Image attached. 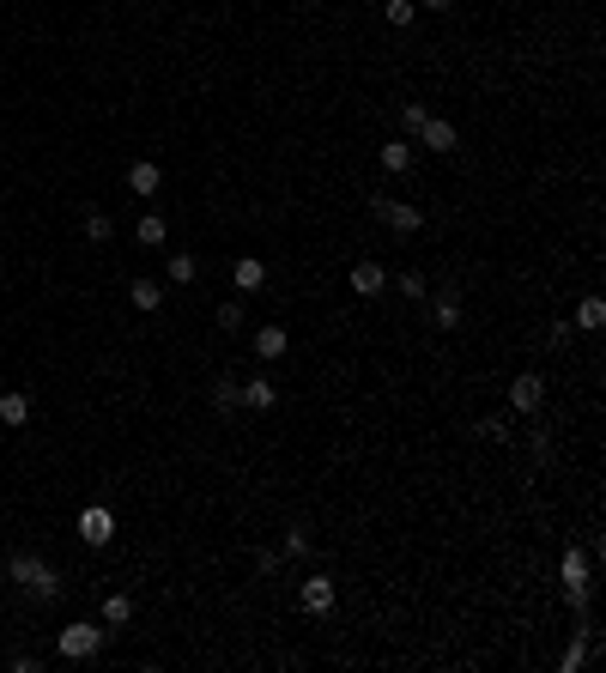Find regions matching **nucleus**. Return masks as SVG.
<instances>
[{
	"instance_id": "f03ea898",
	"label": "nucleus",
	"mask_w": 606,
	"mask_h": 673,
	"mask_svg": "<svg viewBox=\"0 0 606 673\" xmlns=\"http://www.w3.org/2000/svg\"><path fill=\"white\" fill-rule=\"evenodd\" d=\"M558 576H564V601L576 619H588V594H594V571H588V552L582 546H570L564 552V564H558Z\"/></svg>"
},
{
	"instance_id": "5701e85b",
	"label": "nucleus",
	"mask_w": 606,
	"mask_h": 673,
	"mask_svg": "<svg viewBox=\"0 0 606 673\" xmlns=\"http://www.w3.org/2000/svg\"><path fill=\"white\" fill-rule=\"evenodd\" d=\"M383 19L394 24V31H406V24L419 19V0H388V6H383Z\"/></svg>"
},
{
	"instance_id": "2eb2a0df",
	"label": "nucleus",
	"mask_w": 606,
	"mask_h": 673,
	"mask_svg": "<svg viewBox=\"0 0 606 673\" xmlns=\"http://www.w3.org/2000/svg\"><path fill=\"white\" fill-rule=\"evenodd\" d=\"M164 273H170V286H194V280H201V261H194V255H188V249H176V255H170V267H164Z\"/></svg>"
},
{
	"instance_id": "cd10ccee",
	"label": "nucleus",
	"mask_w": 606,
	"mask_h": 673,
	"mask_svg": "<svg viewBox=\"0 0 606 673\" xmlns=\"http://www.w3.org/2000/svg\"><path fill=\"white\" fill-rule=\"evenodd\" d=\"M424 116H431V109H424L419 98H406V103H401V122H406V134H419V122H424Z\"/></svg>"
},
{
	"instance_id": "6ab92c4d",
	"label": "nucleus",
	"mask_w": 606,
	"mask_h": 673,
	"mask_svg": "<svg viewBox=\"0 0 606 673\" xmlns=\"http://www.w3.org/2000/svg\"><path fill=\"white\" fill-rule=\"evenodd\" d=\"M213 407H219V412H237V407H242V383L219 376V383H213Z\"/></svg>"
},
{
	"instance_id": "20e7f679",
	"label": "nucleus",
	"mask_w": 606,
	"mask_h": 673,
	"mask_svg": "<svg viewBox=\"0 0 606 673\" xmlns=\"http://www.w3.org/2000/svg\"><path fill=\"white\" fill-rule=\"evenodd\" d=\"M370 213H376L394 237H419V231H424V213H419V206H406V201H394V194H370Z\"/></svg>"
},
{
	"instance_id": "bb28decb",
	"label": "nucleus",
	"mask_w": 606,
	"mask_h": 673,
	"mask_svg": "<svg viewBox=\"0 0 606 673\" xmlns=\"http://www.w3.org/2000/svg\"><path fill=\"white\" fill-rule=\"evenodd\" d=\"M242 322H249V316H242V304H237V298H224V304H219V327H224V334H237Z\"/></svg>"
},
{
	"instance_id": "f257e3e1",
	"label": "nucleus",
	"mask_w": 606,
	"mask_h": 673,
	"mask_svg": "<svg viewBox=\"0 0 606 673\" xmlns=\"http://www.w3.org/2000/svg\"><path fill=\"white\" fill-rule=\"evenodd\" d=\"M6 576H13L24 594H37V601H55L61 594V576L43 564L37 552H13V558H6Z\"/></svg>"
},
{
	"instance_id": "6e6552de",
	"label": "nucleus",
	"mask_w": 606,
	"mask_h": 673,
	"mask_svg": "<svg viewBox=\"0 0 606 673\" xmlns=\"http://www.w3.org/2000/svg\"><path fill=\"white\" fill-rule=\"evenodd\" d=\"M509 407L522 412H540L545 407V376H534V370H522V376H516V383H509Z\"/></svg>"
},
{
	"instance_id": "0eeeda50",
	"label": "nucleus",
	"mask_w": 606,
	"mask_h": 673,
	"mask_svg": "<svg viewBox=\"0 0 606 673\" xmlns=\"http://www.w3.org/2000/svg\"><path fill=\"white\" fill-rule=\"evenodd\" d=\"M80 540L85 546H109V540H116V516L103 510V504H85L80 510Z\"/></svg>"
},
{
	"instance_id": "aec40b11",
	"label": "nucleus",
	"mask_w": 606,
	"mask_h": 673,
	"mask_svg": "<svg viewBox=\"0 0 606 673\" xmlns=\"http://www.w3.org/2000/svg\"><path fill=\"white\" fill-rule=\"evenodd\" d=\"M437 327H443V334H455V327H461V298H455V291H443V298H437Z\"/></svg>"
},
{
	"instance_id": "4be33fe9",
	"label": "nucleus",
	"mask_w": 606,
	"mask_h": 673,
	"mask_svg": "<svg viewBox=\"0 0 606 673\" xmlns=\"http://www.w3.org/2000/svg\"><path fill=\"white\" fill-rule=\"evenodd\" d=\"M158 304H164V286H158V280H134V309H146V316H152Z\"/></svg>"
},
{
	"instance_id": "a878e982",
	"label": "nucleus",
	"mask_w": 606,
	"mask_h": 673,
	"mask_svg": "<svg viewBox=\"0 0 606 673\" xmlns=\"http://www.w3.org/2000/svg\"><path fill=\"white\" fill-rule=\"evenodd\" d=\"M394 286H401V298H412V304H424V298H431V291H424V273H412V267H406Z\"/></svg>"
},
{
	"instance_id": "c756f323",
	"label": "nucleus",
	"mask_w": 606,
	"mask_h": 673,
	"mask_svg": "<svg viewBox=\"0 0 606 673\" xmlns=\"http://www.w3.org/2000/svg\"><path fill=\"white\" fill-rule=\"evenodd\" d=\"M570 340H576V327H570V322H552V340H545V346H558V352H564Z\"/></svg>"
},
{
	"instance_id": "b1692460",
	"label": "nucleus",
	"mask_w": 606,
	"mask_h": 673,
	"mask_svg": "<svg viewBox=\"0 0 606 673\" xmlns=\"http://www.w3.org/2000/svg\"><path fill=\"white\" fill-rule=\"evenodd\" d=\"M601 322H606V304H601V298H582V304H576V327H588V334H594Z\"/></svg>"
},
{
	"instance_id": "1a4fd4ad",
	"label": "nucleus",
	"mask_w": 606,
	"mask_h": 673,
	"mask_svg": "<svg viewBox=\"0 0 606 673\" xmlns=\"http://www.w3.org/2000/svg\"><path fill=\"white\" fill-rule=\"evenodd\" d=\"M164 188V170L152 158H134L128 164V194H158Z\"/></svg>"
},
{
	"instance_id": "412c9836",
	"label": "nucleus",
	"mask_w": 606,
	"mask_h": 673,
	"mask_svg": "<svg viewBox=\"0 0 606 673\" xmlns=\"http://www.w3.org/2000/svg\"><path fill=\"white\" fill-rule=\"evenodd\" d=\"M85 237H91V243H109V237H116V224H109V213H98V206H85Z\"/></svg>"
},
{
	"instance_id": "dca6fc26",
	"label": "nucleus",
	"mask_w": 606,
	"mask_h": 673,
	"mask_svg": "<svg viewBox=\"0 0 606 673\" xmlns=\"http://www.w3.org/2000/svg\"><path fill=\"white\" fill-rule=\"evenodd\" d=\"M24 419H31V394H19V388L0 394V425H24Z\"/></svg>"
},
{
	"instance_id": "c85d7f7f",
	"label": "nucleus",
	"mask_w": 606,
	"mask_h": 673,
	"mask_svg": "<svg viewBox=\"0 0 606 673\" xmlns=\"http://www.w3.org/2000/svg\"><path fill=\"white\" fill-rule=\"evenodd\" d=\"M479 437H485V443H504V437H509V419H479Z\"/></svg>"
},
{
	"instance_id": "7ed1b4c3",
	"label": "nucleus",
	"mask_w": 606,
	"mask_h": 673,
	"mask_svg": "<svg viewBox=\"0 0 606 673\" xmlns=\"http://www.w3.org/2000/svg\"><path fill=\"white\" fill-rule=\"evenodd\" d=\"M103 625H91V619H73V625H61V637H55V649H61V661H91V655L103 649Z\"/></svg>"
},
{
	"instance_id": "f8f14e48",
	"label": "nucleus",
	"mask_w": 606,
	"mask_h": 673,
	"mask_svg": "<svg viewBox=\"0 0 606 673\" xmlns=\"http://www.w3.org/2000/svg\"><path fill=\"white\" fill-rule=\"evenodd\" d=\"M285 346H291V334H285L279 322H273V327H255V358H261V365L285 358Z\"/></svg>"
},
{
	"instance_id": "f3484780",
	"label": "nucleus",
	"mask_w": 606,
	"mask_h": 673,
	"mask_svg": "<svg viewBox=\"0 0 606 673\" xmlns=\"http://www.w3.org/2000/svg\"><path fill=\"white\" fill-rule=\"evenodd\" d=\"M134 237H140V249H164V237H170V224H164L158 213H146V219L134 224Z\"/></svg>"
},
{
	"instance_id": "ddd939ff",
	"label": "nucleus",
	"mask_w": 606,
	"mask_h": 673,
	"mask_svg": "<svg viewBox=\"0 0 606 673\" xmlns=\"http://www.w3.org/2000/svg\"><path fill=\"white\" fill-rule=\"evenodd\" d=\"M242 407H255V412H273V407H279V388L267 383V376H249V383H242Z\"/></svg>"
},
{
	"instance_id": "423d86ee",
	"label": "nucleus",
	"mask_w": 606,
	"mask_h": 673,
	"mask_svg": "<svg viewBox=\"0 0 606 673\" xmlns=\"http://www.w3.org/2000/svg\"><path fill=\"white\" fill-rule=\"evenodd\" d=\"M419 140H424V152H437V158H455V152H461V134H455V122H443V116H424Z\"/></svg>"
},
{
	"instance_id": "39448f33",
	"label": "nucleus",
	"mask_w": 606,
	"mask_h": 673,
	"mask_svg": "<svg viewBox=\"0 0 606 673\" xmlns=\"http://www.w3.org/2000/svg\"><path fill=\"white\" fill-rule=\"evenodd\" d=\"M298 601H303V612L322 619V612H334L340 589H334V576H327V571H309V576H303V589H298Z\"/></svg>"
},
{
	"instance_id": "a211bd4d",
	"label": "nucleus",
	"mask_w": 606,
	"mask_h": 673,
	"mask_svg": "<svg viewBox=\"0 0 606 673\" xmlns=\"http://www.w3.org/2000/svg\"><path fill=\"white\" fill-rule=\"evenodd\" d=\"M128 619H134V594H109V601H103V625H109V631H121Z\"/></svg>"
},
{
	"instance_id": "4468645a",
	"label": "nucleus",
	"mask_w": 606,
	"mask_h": 673,
	"mask_svg": "<svg viewBox=\"0 0 606 673\" xmlns=\"http://www.w3.org/2000/svg\"><path fill=\"white\" fill-rule=\"evenodd\" d=\"M231 280H237V291H261V286H267V261H255V255H242V261L231 267Z\"/></svg>"
},
{
	"instance_id": "393cba45",
	"label": "nucleus",
	"mask_w": 606,
	"mask_h": 673,
	"mask_svg": "<svg viewBox=\"0 0 606 673\" xmlns=\"http://www.w3.org/2000/svg\"><path fill=\"white\" fill-rule=\"evenodd\" d=\"M309 546H316V540H309V528H303V522H298V528L285 534V546H279V558H303V552H309Z\"/></svg>"
},
{
	"instance_id": "7c9ffc66",
	"label": "nucleus",
	"mask_w": 606,
	"mask_h": 673,
	"mask_svg": "<svg viewBox=\"0 0 606 673\" xmlns=\"http://www.w3.org/2000/svg\"><path fill=\"white\" fill-rule=\"evenodd\" d=\"M449 6H455V0H424V13H449Z\"/></svg>"
},
{
	"instance_id": "9b49d317",
	"label": "nucleus",
	"mask_w": 606,
	"mask_h": 673,
	"mask_svg": "<svg viewBox=\"0 0 606 673\" xmlns=\"http://www.w3.org/2000/svg\"><path fill=\"white\" fill-rule=\"evenodd\" d=\"M376 164H383L388 176H406L412 170V140H383L376 146Z\"/></svg>"
},
{
	"instance_id": "9d476101",
	"label": "nucleus",
	"mask_w": 606,
	"mask_h": 673,
	"mask_svg": "<svg viewBox=\"0 0 606 673\" xmlns=\"http://www.w3.org/2000/svg\"><path fill=\"white\" fill-rule=\"evenodd\" d=\"M352 291H358V298H383V291H388V267L358 261V267H352Z\"/></svg>"
}]
</instances>
